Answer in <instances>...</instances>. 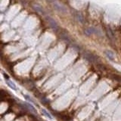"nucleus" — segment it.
<instances>
[{
  "mask_svg": "<svg viewBox=\"0 0 121 121\" xmlns=\"http://www.w3.org/2000/svg\"><path fill=\"white\" fill-rule=\"evenodd\" d=\"M52 4V6L53 8L58 11V12L60 13V14H65L67 13V8L61 5L60 2H51Z\"/></svg>",
  "mask_w": 121,
  "mask_h": 121,
  "instance_id": "1",
  "label": "nucleus"
},
{
  "mask_svg": "<svg viewBox=\"0 0 121 121\" xmlns=\"http://www.w3.org/2000/svg\"><path fill=\"white\" fill-rule=\"evenodd\" d=\"M84 57L85 58L88 60L89 62H92V63H95L98 62V60H99V58L98 56H96L95 54L92 52H86L84 53Z\"/></svg>",
  "mask_w": 121,
  "mask_h": 121,
  "instance_id": "2",
  "label": "nucleus"
},
{
  "mask_svg": "<svg viewBox=\"0 0 121 121\" xmlns=\"http://www.w3.org/2000/svg\"><path fill=\"white\" fill-rule=\"evenodd\" d=\"M46 20L48 22L49 26H50L51 27L55 30V31H58V29H59V26H58V23H57L52 17H49V16H47L46 17Z\"/></svg>",
  "mask_w": 121,
  "mask_h": 121,
  "instance_id": "3",
  "label": "nucleus"
},
{
  "mask_svg": "<svg viewBox=\"0 0 121 121\" xmlns=\"http://www.w3.org/2000/svg\"><path fill=\"white\" fill-rule=\"evenodd\" d=\"M99 33H100L99 30L95 27H88L85 30V33L88 36L92 35V34H96V35H98Z\"/></svg>",
  "mask_w": 121,
  "mask_h": 121,
  "instance_id": "4",
  "label": "nucleus"
},
{
  "mask_svg": "<svg viewBox=\"0 0 121 121\" xmlns=\"http://www.w3.org/2000/svg\"><path fill=\"white\" fill-rule=\"evenodd\" d=\"M104 53L105 56L107 57V58L109 60H112V61H114L115 56H114V53H113L112 51H111V50H104Z\"/></svg>",
  "mask_w": 121,
  "mask_h": 121,
  "instance_id": "5",
  "label": "nucleus"
},
{
  "mask_svg": "<svg viewBox=\"0 0 121 121\" xmlns=\"http://www.w3.org/2000/svg\"><path fill=\"white\" fill-rule=\"evenodd\" d=\"M33 8L37 13H39V14H40L42 15H45V10L43 9V8L42 6H40L39 5H33Z\"/></svg>",
  "mask_w": 121,
  "mask_h": 121,
  "instance_id": "6",
  "label": "nucleus"
},
{
  "mask_svg": "<svg viewBox=\"0 0 121 121\" xmlns=\"http://www.w3.org/2000/svg\"><path fill=\"white\" fill-rule=\"evenodd\" d=\"M75 17L79 21V22L84 23V18H83L82 15L79 12H77V11H76V12H75Z\"/></svg>",
  "mask_w": 121,
  "mask_h": 121,
  "instance_id": "7",
  "label": "nucleus"
},
{
  "mask_svg": "<svg viewBox=\"0 0 121 121\" xmlns=\"http://www.w3.org/2000/svg\"><path fill=\"white\" fill-rule=\"evenodd\" d=\"M107 34H108V37H109L111 39H114V34H113V31H112V30H111V28H110V27L107 28Z\"/></svg>",
  "mask_w": 121,
  "mask_h": 121,
  "instance_id": "8",
  "label": "nucleus"
},
{
  "mask_svg": "<svg viewBox=\"0 0 121 121\" xmlns=\"http://www.w3.org/2000/svg\"><path fill=\"white\" fill-rule=\"evenodd\" d=\"M5 82L7 83V85L9 86L10 88H11V89H14V90H17V86H15V84H14V82H12L10 81V80H5Z\"/></svg>",
  "mask_w": 121,
  "mask_h": 121,
  "instance_id": "9",
  "label": "nucleus"
},
{
  "mask_svg": "<svg viewBox=\"0 0 121 121\" xmlns=\"http://www.w3.org/2000/svg\"><path fill=\"white\" fill-rule=\"evenodd\" d=\"M97 67H98V69L102 70V71L106 70V66L104 65V64H97Z\"/></svg>",
  "mask_w": 121,
  "mask_h": 121,
  "instance_id": "10",
  "label": "nucleus"
},
{
  "mask_svg": "<svg viewBox=\"0 0 121 121\" xmlns=\"http://www.w3.org/2000/svg\"><path fill=\"white\" fill-rule=\"evenodd\" d=\"M42 111H43V113H44V114H45V116H46V117H48V118H49V119H52V117L51 116L50 113H49L48 111H45V109H42Z\"/></svg>",
  "mask_w": 121,
  "mask_h": 121,
  "instance_id": "11",
  "label": "nucleus"
},
{
  "mask_svg": "<svg viewBox=\"0 0 121 121\" xmlns=\"http://www.w3.org/2000/svg\"><path fill=\"white\" fill-rule=\"evenodd\" d=\"M112 77H113V78L115 79V80H117V81H120L121 79H120V77H118V76H117V75H112Z\"/></svg>",
  "mask_w": 121,
  "mask_h": 121,
  "instance_id": "12",
  "label": "nucleus"
}]
</instances>
